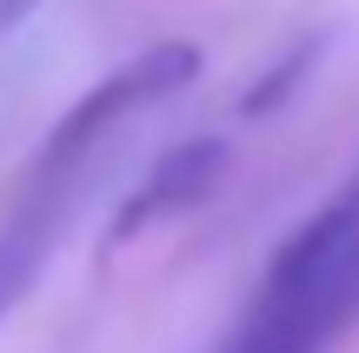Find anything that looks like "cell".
Instances as JSON below:
<instances>
[{"label":"cell","instance_id":"6da1fadb","mask_svg":"<svg viewBox=\"0 0 359 353\" xmlns=\"http://www.w3.org/2000/svg\"><path fill=\"white\" fill-rule=\"evenodd\" d=\"M359 320V194L286 234L259 293L213 353H326Z\"/></svg>","mask_w":359,"mask_h":353},{"label":"cell","instance_id":"7a4b0ae2","mask_svg":"<svg viewBox=\"0 0 359 353\" xmlns=\"http://www.w3.org/2000/svg\"><path fill=\"white\" fill-rule=\"evenodd\" d=\"M193 80H200V47H193V40H154V47H140L133 60H120L100 87H87L60 120H53V133L40 140L20 194L80 200L100 147L114 140L120 127H133L140 114H154V107H167L173 93H187Z\"/></svg>","mask_w":359,"mask_h":353},{"label":"cell","instance_id":"3957f363","mask_svg":"<svg viewBox=\"0 0 359 353\" xmlns=\"http://www.w3.org/2000/svg\"><path fill=\"white\" fill-rule=\"evenodd\" d=\"M226 160H233V147L219 140V133H200V140L167 147V154L154 160V173L120 200L107 240H114V247H133L147 227H167V220H180V213H200L206 200L219 194V180H226Z\"/></svg>","mask_w":359,"mask_h":353},{"label":"cell","instance_id":"277c9868","mask_svg":"<svg viewBox=\"0 0 359 353\" xmlns=\"http://www.w3.org/2000/svg\"><path fill=\"white\" fill-rule=\"evenodd\" d=\"M74 207L80 200H60V194H20L13 213L0 220V320L34 293V280H40V267L53 260Z\"/></svg>","mask_w":359,"mask_h":353},{"label":"cell","instance_id":"5b68a950","mask_svg":"<svg viewBox=\"0 0 359 353\" xmlns=\"http://www.w3.org/2000/svg\"><path fill=\"white\" fill-rule=\"evenodd\" d=\"M34 7H40V0H0V47H7V40L20 34V20H27Z\"/></svg>","mask_w":359,"mask_h":353}]
</instances>
